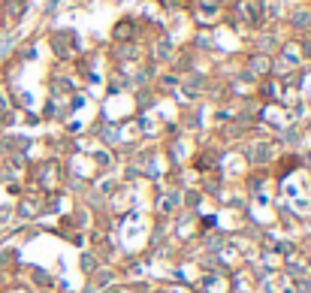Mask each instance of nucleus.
I'll return each mask as SVG.
<instances>
[{
    "label": "nucleus",
    "instance_id": "nucleus-1",
    "mask_svg": "<svg viewBox=\"0 0 311 293\" xmlns=\"http://www.w3.org/2000/svg\"><path fill=\"white\" fill-rule=\"evenodd\" d=\"M175 203H178V194H175V191L163 194V197L157 200V209H160V215H169V212L175 209Z\"/></svg>",
    "mask_w": 311,
    "mask_h": 293
},
{
    "label": "nucleus",
    "instance_id": "nucleus-2",
    "mask_svg": "<svg viewBox=\"0 0 311 293\" xmlns=\"http://www.w3.org/2000/svg\"><path fill=\"white\" fill-rule=\"evenodd\" d=\"M82 269L91 272V269H94V260H91V257H82Z\"/></svg>",
    "mask_w": 311,
    "mask_h": 293
}]
</instances>
